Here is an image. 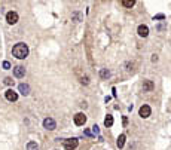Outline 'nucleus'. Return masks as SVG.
Instances as JSON below:
<instances>
[{
    "mask_svg": "<svg viewBox=\"0 0 171 150\" xmlns=\"http://www.w3.org/2000/svg\"><path fill=\"white\" fill-rule=\"evenodd\" d=\"M27 150H39L37 143H34V141H30V143L27 144Z\"/></svg>",
    "mask_w": 171,
    "mask_h": 150,
    "instance_id": "dca6fc26",
    "label": "nucleus"
},
{
    "mask_svg": "<svg viewBox=\"0 0 171 150\" xmlns=\"http://www.w3.org/2000/svg\"><path fill=\"white\" fill-rule=\"evenodd\" d=\"M150 113H152V109L149 107L147 104H143L141 107H140V110H139V114H140L141 118H149Z\"/></svg>",
    "mask_w": 171,
    "mask_h": 150,
    "instance_id": "7ed1b4c3",
    "label": "nucleus"
},
{
    "mask_svg": "<svg viewBox=\"0 0 171 150\" xmlns=\"http://www.w3.org/2000/svg\"><path fill=\"white\" fill-rule=\"evenodd\" d=\"M73 18H76V20H80V15H79V14H74V15H73Z\"/></svg>",
    "mask_w": 171,
    "mask_h": 150,
    "instance_id": "412c9836",
    "label": "nucleus"
},
{
    "mask_svg": "<svg viewBox=\"0 0 171 150\" xmlns=\"http://www.w3.org/2000/svg\"><path fill=\"white\" fill-rule=\"evenodd\" d=\"M63 146L66 150H74L76 147H78V140L76 138H67L63 141Z\"/></svg>",
    "mask_w": 171,
    "mask_h": 150,
    "instance_id": "f03ea898",
    "label": "nucleus"
},
{
    "mask_svg": "<svg viewBox=\"0 0 171 150\" xmlns=\"http://www.w3.org/2000/svg\"><path fill=\"white\" fill-rule=\"evenodd\" d=\"M80 83H82V85H88V83H89V77H88V76H82V77H80Z\"/></svg>",
    "mask_w": 171,
    "mask_h": 150,
    "instance_id": "f3484780",
    "label": "nucleus"
},
{
    "mask_svg": "<svg viewBox=\"0 0 171 150\" xmlns=\"http://www.w3.org/2000/svg\"><path fill=\"white\" fill-rule=\"evenodd\" d=\"M12 55L18 59H24L28 55V46L25 45V43H16L12 48Z\"/></svg>",
    "mask_w": 171,
    "mask_h": 150,
    "instance_id": "f257e3e1",
    "label": "nucleus"
},
{
    "mask_svg": "<svg viewBox=\"0 0 171 150\" xmlns=\"http://www.w3.org/2000/svg\"><path fill=\"white\" fill-rule=\"evenodd\" d=\"M3 68H6V70H7V68H11V64L7 63V61H5V63H3Z\"/></svg>",
    "mask_w": 171,
    "mask_h": 150,
    "instance_id": "6ab92c4d",
    "label": "nucleus"
},
{
    "mask_svg": "<svg viewBox=\"0 0 171 150\" xmlns=\"http://www.w3.org/2000/svg\"><path fill=\"white\" fill-rule=\"evenodd\" d=\"M85 122H87V116H85L83 113H76V114H74V123H76L78 126L85 125Z\"/></svg>",
    "mask_w": 171,
    "mask_h": 150,
    "instance_id": "20e7f679",
    "label": "nucleus"
},
{
    "mask_svg": "<svg viewBox=\"0 0 171 150\" xmlns=\"http://www.w3.org/2000/svg\"><path fill=\"white\" fill-rule=\"evenodd\" d=\"M137 33H139V36H141V37H147V34H149L147 25H139V28H137Z\"/></svg>",
    "mask_w": 171,
    "mask_h": 150,
    "instance_id": "1a4fd4ad",
    "label": "nucleus"
},
{
    "mask_svg": "<svg viewBox=\"0 0 171 150\" xmlns=\"http://www.w3.org/2000/svg\"><path fill=\"white\" fill-rule=\"evenodd\" d=\"M152 61H153V63H155V61H158V57H156V55H152Z\"/></svg>",
    "mask_w": 171,
    "mask_h": 150,
    "instance_id": "4be33fe9",
    "label": "nucleus"
},
{
    "mask_svg": "<svg viewBox=\"0 0 171 150\" xmlns=\"http://www.w3.org/2000/svg\"><path fill=\"white\" fill-rule=\"evenodd\" d=\"M18 89H20V92H21L22 95H28V94H30V86H28L27 83H20Z\"/></svg>",
    "mask_w": 171,
    "mask_h": 150,
    "instance_id": "9b49d317",
    "label": "nucleus"
},
{
    "mask_svg": "<svg viewBox=\"0 0 171 150\" xmlns=\"http://www.w3.org/2000/svg\"><path fill=\"white\" fill-rule=\"evenodd\" d=\"M109 76H110V72H109L107 68H101V70H100V77H101V79H107Z\"/></svg>",
    "mask_w": 171,
    "mask_h": 150,
    "instance_id": "4468645a",
    "label": "nucleus"
},
{
    "mask_svg": "<svg viewBox=\"0 0 171 150\" xmlns=\"http://www.w3.org/2000/svg\"><path fill=\"white\" fill-rule=\"evenodd\" d=\"M3 82H5V85H9V86H11V85H14L12 77H5V80H3Z\"/></svg>",
    "mask_w": 171,
    "mask_h": 150,
    "instance_id": "a211bd4d",
    "label": "nucleus"
},
{
    "mask_svg": "<svg viewBox=\"0 0 171 150\" xmlns=\"http://www.w3.org/2000/svg\"><path fill=\"white\" fill-rule=\"evenodd\" d=\"M122 5L125 7H132L135 5V0H122Z\"/></svg>",
    "mask_w": 171,
    "mask_h": 150,
    "instance_id": "2eb2a0df",
    "label": "nucleus"
},
{
    "mask_svg": "<svg viewBox=\"0 0 171 150\" xmlns=\"http://www.w3.org/2000/svg\"><path fill=\"white\" fill-rule=\"evenodd\" d=\"M92 132H94V134H97V132H98V126H97V125L92 126Z\"/></svg>",
    "mask_w": 171,
    "mask_h": 150,
    "instance_id": "aec40b11",
    "label": "nucleus"
},
{
    "mask_svg": "<svg viewBox=\"0 0 171 150\" xmlns=\"http://www.w3.org/2000/svg\"><path fill=\"white\" fill-rule=\"evenodd\" d=\"M43 126H45L46 129H49V131H54V129L57 128V123H55V120H54V119L46 118V119L43 120Z\"/></svg>",
    "mask_w": 171,
    "mask_h": 150,
    "instance_id": "39448f33",
    "label": "nucleus"
},
{
    "mask_svg": "<svg viewBox=\"0 0 171 150\" xmlns=\"http://www.w3.org/2000/svg\"><path fill=\"white\" fill-rule=\"evenodd\" d=\"M24 74H25V68L22 66H16L14 68V76L15 77H24Z\"/></svg>",
    "mask_w": 171,
    "mask_h": 150,
    "instance_id": "6e6552de",
    "label": "nucleus"
},
{
    "mask_svg": "<svg viewBox=\"0 0 171 150\" xmlns=\"http://www.w3.org/2000/svg\"><path fill=\"white\" fill-rule=\"evenodd\" d=\"M125 140H126V137H125L124 134H121V135L118 137L116 144H118V147H119V149H122V147H124V144H125Z\"/></svg>",
    "mask_w": 171,
    "mask_h": 150,
    "instance_id": "f8f14e48",
    "label": "nucleus"
},
{
    "mask_svg": "<svg viewBox=\"0 0 171 150\" xmlns=\"http://www.w3.org/2000/svg\"><path fill=\"white\" fill-rule=\"evenodd\" d=\"M6 21L9 22V24H15L16 21H18V14L14 12V11L7 12V14H6Z\"/></svg>",
    "mask_w": 171,
    "mask_h": 150,
    "instance_id": "423d86ee",
    "label": "nucleus"
},
{
    "mask_svg": "<svg viewBox=\"0 0 171 150\" xmlns=\"http://www.w3.org/2000/svg\"><path fill=\"white\" fill-rule=\"evenodd\" d=\"M5 97H6L7 101H16L18 100V94H16L15 91H12V89H7L5 92Z\"/></svg>",
    "mask_w": 171,
    "mask_h": 150,
    "instance_id": "0eeeda50",
    "label": "nucleus"
},
{
    "mask_svg": "<svg viewBox=\"0 0 171 150\" xmlns=\"http://www.w3.org/2000/svg\"><path fill=\"white\" fill-rule=\"evenodd\" d=\"M104 125H106L107 128L113 125V116H112V114H107V116H106V119H104Z\"/></svg>",
    "mask_w": 171,
    "mask_h": 150,
    "instance_id": "ddd939ff",
    "label": "nucleus"
},
{
    "mask_svg": "<svg viewBox=\"0 0 171 150\" xmlns=\"http://www.w3.org/2000/svg\"><path fill=\"white\" fill-rule=\"evenodd\" d=\"M153 88H155V85H153L152 80H144V82H143V91H144V92H150Z\"/></svg>",
    "mask_w": 171,
    "mask_h": 150,
    "instance_id": "9d476101",
    "label": "nucleus"
}]
</instances>
